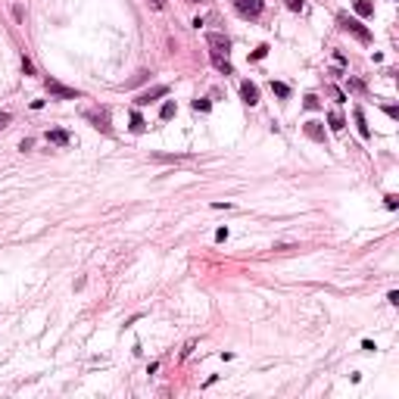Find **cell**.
Segmentation results:
<instances>
[{"label":"cell","instance_id":"cell-11","mask_svg":"<svg viewBox=\"0 0 399 399\" xmlns=\"http://www.w3.org/2000/svg\"><path fill=\"white\" fill-rule=\"evenodd\" d=\"M353 6H356L359 16H371V13H374V3H371V0H353Z\"/></svg>","mask_w":399,"mask_h":399},{"label":"cell","instance_id":"cell-19","mask_svg":"<svg viewBox=\"0 0 399 399\" xmlns=\"http://www.w3.org/2000/svg\"><path fill=\"white\" fill-rule=\"evenodd\" d=\"M284 3L293 9V13H302V0H284Z\"/></svg>","mask_w":399,"mask_h":399},{"label":"cell","instance_id":"cell-8","mask_svg":"<svg viewBox=\"0 0 399 399\" xmlns=\"http://www.w3.org/2000/svg\"><path fill=\"white\" fill-rule=\"evenodd\" d=\"M302 131H306V137L309 140H315V144H324V125L321 122H306V125H302Z\"/></svg>","mask_w":399,"mask_h":399},{"label":"cell","instance_id":"cell-14","mask_svg":"<svg viewBox=\"0 0 399 399\" xmlns=\"http://www.w3.org/2000/svg\"><path fill=\"white\" fill-rule=\"evenodd\" d=\"M272 91L278 94V97H281V100H287V97H290V88L284 85V81H272Z\"/></svg>","mask_w":399,"mask_h":399},{"label":"cell","instance_id":"cell-17","mask_svg":"<svg viewBox=\"0 0 399 399\" xmlns=\"http://www.w3.org/2000/svg\"><path fill=\"white\" fill-rule=\"evenodd\" d=\"M302 106H306V109H318V97H315V94H309V97L302 100Z\"/></svg>","mask_w":399,"mask_h":399},{"label":"cell","instance_id":"cell-3","mask_svg":"<svg viewBox=\"0 0 399 399\" xmlns=\"http://www.w3.org/2000/svg\"><path fill=\"white\" fill-rule=\"evenodd\" d=\"M44 88H47V94H50V97H56V100H81V91L66 88V85H60L56 78H47Z\"/></svg>","mask_w":399,"mask_h":399},{"label":"cell","instance_id":"cell-26","mask_svg":"<svg viewBox=\"0 0 399 399\" xmlns=\"http://www.w3.org/2000/svg\"><path fill=\"white\" fill-rule=\"evenodd\" d=\"M150 3H153V9H162V6H166V0H150Z\"/></svg>","mask_w":399,"mask_h":399},{"label":"cell","instance_id":"cell-10","mask_svg":"<svg viewBox=\"0 0 399 399\" xmlns=\"http://www.w3.org/2000/svg\"><path fill=\"white\" fill-rule=\"evenodd\" d=\"M327 125H331V131H343L346 128V119H343V112H327Z\"/></svg>","mask_w":399,"mask_h":399},{"label":"cell","instance_id":"cell-13","mask_svg":"<svg viewBox=\"0 0 399 399\" xmlns=\"http://www.w3.org/2000/svg\"><path fill=\"white\" fill-rule=\"evenodd\" d=\"M144 128H147V122H144V115H140V112L134 109V112H131V131H134V134H140V131H144Z\"/></svg>","mask_w":399,"mask_h":399},{"label":"cell","instance_id":"cell-20","mask_svg":"<svg viewBox=\"0 0 399 399\" xmlns=\"http://www.w3.org/2000/svg\"><path fill=\"white\" fill-rule=\"evenodd\" d=\"M9 122H13V115H9V112H0V131H3Z\"/></svg>","mask_w":399,"mask_h":399},{"label":"cell","instance_id":"cell-1","mask_svg":"<svg viewBox=\"0 0 399 399\" xmlns=\"http://www.w3.org/2000/svg\"><path fill=\"white\" fill-rule=\"evenodd\" d=\"M206 44H209V56H212V66L218 69L221 75H231L234 69L228 63V53H231V41L225 38V34H206Z\"/></svg>","mask_w":399,"mask_h":399},{"label":"cell","instance_id":"cell-7","mask_svg":"<svg viewBox=\"0 0 399 399\" xmlns=\"http://www.w3.org/2000/svg\"><path fill=\"white\" fill-rule=\"evenodd\" d=\"M240 97H243L246 106H256V103H259V88H256L253 81H243V85H240Z\"/></svg>","mask_w":399,"mask_h":399},{"label":"cell","instance_id":"cell-16","mask_svg":"<svg viewBox=\"0 0 399 399\" xmlns=\"http://www.w3.org/2000/svg\"><path fill=\"white\" fill-rule=\"evenodd\" d=\"M194 109L197 112H209V109H212V103H209L206 97H200V100H194Z\"/></svg>","mask_w":399,"mask_h":399},{"label":"cell","instance_id":"cell-24","mask_svg":"<svg viewBox=\"0 0 399 399\" xmlns=\"http://www.w3.org/2000/svg\"><path fill=\"white\" fill-rule=\"evenodd\" d=\"M215 240H228V228H218L215 231Z\"/></svg>","mask_w":399,"mask_h":399},{"label":"cell","instance_id":"cell-4","mask_svg":"<svg viewBox=\"0 0 399 399\" xmlns=\"http://www.w3.org/2000/svg\"><path fill=\"white\" fill-rule=\"evenodd\" d=\"M85 119L97 128V131H103V134H112V125H109V109L103 106V109H91V112H85Z\"/></svg>","mask_w":399,"mask_h":399},{"label":"cell","instance_id":"cell-21","mask_svg":"<svg viewBox=\"0 0 399 399\" xmlns=\"http://www.w3.org/2000/svg\"><path fill=\"white\" fill-rule=\"evenodd\" d=\"M331 94H334V97H337V103H346V94L340 91V88H331Z\"/></svg>","mask_w":399,"mask_h":399},{"label":"cell","instance_id":"cell-22","mask_svg":"<svg viewBox=\"0 0 399 399\" xmlns=\"http://www.w3.org/2000/svg\"><path fill=\"white\" fill-rule=\"evenodd\" d=\"M22 72H25V75H31V72H34V66H31V60H22Z\"/></svg>","mask_w":399,"mask_h":399},{"label":"cell","instance_id":"cell-18","mask_svg":"<svg viewBox=\"0 0 399 399\" xmlns=\"http://www.w3.org/2000/svg\"><path fill=\"white\" fill-rule=\"evenodd\" d=\"M265 53H268V44H259V47H256V50H253V60H262Z\"/></svg>","mask_w":399,"mask_h":399},{"label":"cell","instance_id":"cell-6","mask_svg":"<svg viewBox=\"0 0 399 399\" xmlns=\"http://www.w3.org/2000/svg\"><path fill=\"white\" fill-rule=\"evenodd\" d=\"M234 6H237V13L246 16V19H256L262 13V0H234Z\"/></svg>","mask_w":399,"mask_h":399},{"label":"cell","instance_id":"cell-2","mask_svg":"<svg viewBox=\"0 0 399 399\" xmlns=\"http://www.w3.org/2000/svg\"><path fill=\"white\" fill-rule=\"evenodd\" d=\"M337 25L343 28V31H349V34H353V38H359L362 44H371V31H368L365 25H362L359 19H353V16H346V13H340V16H337Z\"/></svg>","mask_w":399,"mask_h":399},{"label":"cell","instance_id":"cell-5","mask_svg":"<svg viewBox=\"0 0 399 399\" xmlns=\"http://www.w3.org/2000/svg\"><path fill=\"white\" fill-rule=\"evenodd\" d=\"M166 94H169V88H166V85H156V88H150V91H144V94H137L134 103H137V106H150L153 100L166 97Z\"/></svg>","mask_w":399,"mask_h":399},{"label":"cell","instance_id":"cell-23","mask_svg":"<svg viewBox=\"0 0 399 399\" xmlns=\"http://www.w3.org/2000/svg\"><path fill=\"white\" fill-rule=\"evenodd\" d=\"M384 112L390 115V119H399V109H396V106H384Z\"/></svg>","mask_w":399,"mask_h":399},{"label":"cell","instance_id":"cell-15","mask_svg":"<svg viewBox=\"0 0 399 399\" xmlns=\"http://www.w3.org/2000/svg\"><path fill=\"white\" fill-rule=\"evenodd\" d=\"M175 109H178V106H175V100H169V103H166V106H162V109H159V115H162V119H166V122H169V119H172V115H175Z\"/></svg>","mask_w":399,"mask_h":399},{"label":"cell","instance_id":"cell-12","mask_svg":"<svg viewBox=\"0 0 399 399\" xmlns=\"http://www.w3.org/2000/svg\"><path fill=\"white\" fill-rule=\"evenodd\" d=\"M356 125H359V134L368 140V137H371V128L365 125V112H362V109H356Z\"/></svg>","mask_w":399,"mask_h":399},{"label":"cell","instance_id":"cell-25","mask_svg":"<svg viewBox=\"0 0 399 399\" xmlns=\"http://www.w3.org/2000/svg\"><path fill=\"white\" fill-rule=\"evenodd\" d=\"M387 299H390V306H399V293L396 290H390V297H387Z\"/></svg>","mask_w":399,"mask_h":399},{"label":"cell","instance_id":"cell-9","mask_svg":"<svg viewBox=\"0 0 399 399\" xmlns=\"http://www.w3.org/2000/svg\"><path fill=\"white\" fill-rule=\"evenodd\" d=\"M47 140L50 144H56V147H69V131H63V128H53V131H47Z\"/></svg>","mask_w":399,"mask_h":399}]
</instances>
